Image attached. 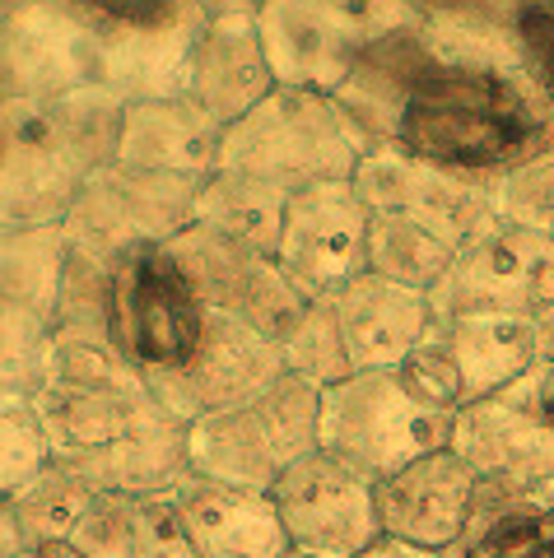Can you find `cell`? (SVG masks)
<instances>
[{"label": "cell", "instance_id": "obj_1", "mask_svg": "<svg viewBox=\"0 0 554 558\" xmlns=\"http://www.w3.org/2000/svg\"><path fill=\"white\" fill-rule=\"evenodd\" d=\"M51 461L94 494L149 498L192 475L186 424L149 396L145 377L108 336H51V363L33 391Z\"/></svg>", "mask_w": 554, "mask_h": 558}, {"label": "cell", "instance_id": "obj_2", "mask_svg": "<svg viewBox=\"0 0 554 558\" xmlns=\"http://www.w3.org/2000/svg\"><path fill=\"white\" fill-rule=\"evenodd\" d=\"M554 140V112L522 75L424 57L387 145L457 178L498 182Z\"/></svg>", "mask_w": 554, "mask_h": 558}, {"label": "cell", "instance_id": "obj_3", "mask_svg": "<svg viewBox=\"0 0 554 558\" xmlns=\"http://www.w3.org/2000/svg\"><path fill=\"white\" fill-rule=\"evenodd\" d=\"M127 102L108 89L10 98L0 108V229H51L117 159Z\"/></svg>", "mask_w": 554, "mask_h": 558}, {"label": "cell", "instance_id": "obj_4", "mask_svg": "<svg viewBox=\"0 0 554 558\" xmlns=\"http://www.w3.org/2000/svg\"><path fill=\"white\" fill-rule=\"evenodd\" d=\"M369 149L373 145L336 98L308 89H275L224 131L219 172L256 178L293 196V191L322 182H354Z\"/></svg>", "mask_w": 554, "mask_h": 558}, {"label": "cell", "instance_id": "obj_5", "mask_svg": "<svg viewBox=\"0 0 554 558\" xmlns=\"http://www.w3.org/2000/svg\"><path fill=\"white\" fill-rule=\"evenodd\" d=\"M453 410H438L396 373H354L322 391L317 447L369 484L414 465L429 451L453 442Z\"/></svg>", "mask_w": 554, "mask_h": 558}, {"label": "cell", "instance_id": "obj_6", "mask_svg": "<svg viewBox=\"0 0 554 558\" xmlns=\"http://www.w3.org/2000/svg\"><path fill=\"white\" fill-rule=\"evenodd\" d=\"M424 5H336V0H266L256 5L275 89L336 98L373 43L420 28Z\"/></svg>", "mask_w": 554, "mask_h": 558}, {"label": "cell", "instance_id": "obj_7", "mask_svg": "<svg viewBox=\"0 0 554 558\" xmlns=\"http://www.w3.org/2000/svg\"><path fill=\"white\" fill-rule=\"evenodd\" d=\"M317 414H322V391L285 373L262 396L242 400L233 410L205 414L186 428L192 475L270 494V484L293 461L317 451Z\"/></svg>", "mask_w": 554, "mask_h": 558}, {"label": "cell", "instance_id": "obj_8", "mask_svg": "<svg viewBox=\"0 0 554 558\" xmlns=\"http://www.w3.org/2000/svg\"><path fill=\"white\" fill-rule=\"evenodd\" d=\"M210 307L168 242L135 247L108 275V340L141 377L178 373L196 354Z\"/></svg>", "mask_w": 554, "mask_h": 558}, {"label": "cell", "instance_id": "obj_9", "mask_svg": "<svg viewBox=\"0 0 554 558\" xmlns=\"http://www.w3.org/2000/svg\"><path fill=\"white\" fill-rule=\"evenodd\" d=\"M80 20L94 47V84L131 108L186 94V70L210 5H182V0L80 5Z\"/></svg>", "mask_w": 554, "mask_h": 558}, {"label": "cell", "instance_id": "obj_10", "mask_svg": "<svg viewBox=\"0 0 554 558\" xmlns=\"http://www.w3.org/2000/svg\"><path fill=\"white\" fill-rule=\"evenodd\" d=\"M201 186L192 178H164V172H135L108 163L80 191L71 215L61 219L65 256L75 266L112 275V266L135 247L172 242L196 223Z\"/></svg>", "mask_w": 554, "mask_h": 558}, {"label": "cell", "instance_id": "obj_11", "mask_svg": "<svg viewBox=\"0 0 554 558\" xmlns=\"http://www.w3.org/2000/svg\"><path fill=\"white\" fill-rule=\"evenodd\" d=\"M438 322L453 317H531L554 312V238L494 223L471 238L429 293Z\"/></svg>", "mask_w": 554, "mask_h": 558}, {"label": "cell", "instance_id": "obj_12", "mask_svg": "<svg viewBox=\"0 0 554 558\" xmlns=\"http://www.w3.org/2000/svg\"><path fill=\"white\" fill-rule=\"evenodd\" d=\"M541 377L545 368H535L517 387L457 410L447 447L475 470L484 488L517 498L554 494V418L545 414Z\"/></svg>", "mask_w": 554, "mask_h": 558}, {"label": "cell", "instance_id": "obj_13", "mask_svg": "<svg viewBox=\"0 0 554 558\" xmlns=\"http://www.w3.org/2000/svg\"><path fill=\"white\" fill-rule=\"evenodd\" d=\"M369 238L373 209L363 205L359 186L322 182L289 196L275 266L303 303H326L359 275H369Z\"/></svg>", "mask_w": 554, "mask_h": 558}, {"label": "cell", "instance_id": "obj_14", "mask_svg": "<svg viewBox=\"0 0 554 558\" xmlns=\"http://www.w3.org/2000/svg\"><path fill=\"white\" fill-rule=\"evenodd\" d=\"M270 502L280 512L289 549L317 558H363L383 531H377L373 484L340 465L326 451H308L270 484Z\"/></svg>", "mask_w": 554, "mask_h": 558}, {"label": "cell", "instance_id": "obj_15", "mask_svg": "<svg viewBox=\"0 0 554 558\" xmlns=\"http://www.w3.org/2000/svg\"><path fill=\"white\" fill-rule=\"evenodd\" d=\"M354 186L373 215H401L410 223H420V229L438 233L443 242H453L457 252L498 223L494 182L429 168L420 159H410V154H401L396 145H377L363 154Z\"/></svg>", "mask_w": 554, "mask_h": 558}, {"label": "cell", "instance_id": "obj_16", "mask_svg": "<svg viewBox=\"0 0 554 558\" xmlns=\"http://www.w3.org/2000/svg\"><path fill=\"white\" fill-rule=\"evenodd\" d=\"M280 377H285L280 344L266 340L248 322L210 312V326H205V340L196 344V354L178 373L145 377V387L172 418H182L192 428L205 414L233 410L242 400L262 396Z\"/></svg>", "mask_w": 554, "mask_h": 558}, {"label": "cell", "instance_id": "obj_17", "mask_svg": "<svg viewBox=\"0 0 554 558\" xmlns=\"http://www.w3.org/2000/svg\"><path fill=\"white\" fill-rule=\"evenodd\" d=\"M168 247L186 270V279L196 284L205 307L256 326L275 344H285V336L308 312V303L275 266V256H256L229 238L201 229V223H192L182 238H172Z\"/></svg>", "mask_w": 554, "mask_h": 558}, {"label": "cell", "instance_id": "obj_18", "mask_svg": "<svg viewBox=\"0 0 554 558\" xmlns=\"http://www.w3.org/2000/svg\"><path fill=\"white\" fill-rule=\"evenodd\" d=\"M373 502L383 539L429 554H457L466 531H471L480 480L453 447H438L387 475L383 484H373Z\"/></svg>", "mask_w": 554, "mask_h": 558}, {"label": "cell", "instance_id": "obj_19", "mask_svg": "<svg viewBox=\"0 0 554 558\" xmlns=\"http://www.w3.org/2000/svg\"><path fill=\"white\" fill-rule=\"evenodd\" d=\"M94 84L80 5H0V98H61Z\"/></svg>", "mask_w": 554, "mask_h": 558}, {"label": "cell", "instance_id": "obj_20", "mask_svg": "<svg viewBox=\"0 0 554 558\" xmlns=\"http://www.w3.org/2000/svg\"><path fill=\"white\" fill-rule=\"evenodd\" d=\"M270 94H275V80H270L262 38H256V5H238V0L210 5V20H205L192 51L182 98H192L205 117L229 131L233 121H242Z\"/></svg>", "mask_w": 554, "mask_h": 558}, {"label": "cell", "instance_id": "obj_21", "mask_svg": "<svg viewBox=\"0 0 554 558\" xmlns=\"http://www.w3.org/2000/svg\"><path fill=\"white\" fill-rule=\"evenodd\" d=\"M354 373H396L434 330V303L420 289L392 284L383 275H359L336 299H326Z\"/></svg>", "mask_w": 554, "mask_h": 558}, {"label": "cell", "instance_id": "obj_22", "mask_svg": "<svg viewBox=\"0 0 554 558\" xmlns=\"http://www.w3.org/2000/svg\"><path fill=\"white\" fill-rule=\"evenodd\" d=\"M168 498L196 558H285L289 554V535L280 526L270 494L186 475Z\"/></svg>", "mask_w": 554, "mask_h": 558}, {"label": "cell", "instance_id": "obj_23", "mask_svg": "<svg viewBox=\"0 0 554 558\" xmlns=\"http://www.w3.org/2000/svg\"><path fill=\"white\" fill-rule=\"evenodd\" d=\"M219 145H224V126L205 117L192 98H154V102H131L121 112L112 163L205 182L219 172Z\"/></svg>", "mask_w": 554, "mask_h": 558}, {"label": "cell", "instance_id": "obj_24", "mask_svg": "<svg viewBox=\"0 0 554 558\" xmlns=\"http://www.w3.org/2000/svg\"><path fill=\"white\" fill-rule=\"evenodd\" d=\"M434 330L443 340L447 363H453L461 410L545 368L541 322L531 317H453L438 322Z\"/></svg>", "mask_w": 554, "mask_h": 558}, {"label": "cell", "instance_id": "obj_25", "mask_svg": "<svg viewBox=\"0 0 554 558\" xmlns=\"http://www.w3.org/2000/svg\"><path fill=\"white\" fill-rule=\"evenodd\" d=\"M75 558H196L168 494H98L71 535Z\"/></svg>", "mask_w": 554, "mask_h": 558}, {"label": "cell", "instance_id": "obj_26", "mask_svg": "<svg viewBox=\"0 0 554 558\" xmlns=\"http://www.w3.org/2000/svg\"><path fill=\"white\" fill-rule=\"evenodd\" d=\"M285 205H289L285 191H275L266 182L238 178V172H215V178H205V186H201L196 223L238 242V247L256 252V256H275Z\"/></svg>", "mask_w": 554, "mask_h": 558}, {"label": "cell", "instance_id": "obj_27", "mask_svg": "<svg viewBox=\"0 0 554 558\" xmlns=\"http://www.w3.org/2000/svg\"><path fill=\"white\" fill-rule=\"evenodd\" d=\"M457 558H554V502L480 484V502Z\"/></svg>", "mask_w": 554, "mask_h": 558}, {"label": "cell", "instance_id": "obj_28", "mask_svg": "<svg viewBox=\"0 0 554 558\" xmlns=\"http://www.w3.org/2000/svg\"><path fill=\"white\" fill-rule=\"evenodd\" d=\"M65 233L51 229H0V293L38 322L57 326L65 293Z\"/></svg>", "mask_w": 554, "mask_h": 558}, {"label": "cell", "instance_id": "obj_29", "mask_svg": "<svg viewBox=\"0 0 554 558\" xmlns=\"http://www.w3.org/2000/svg\"><path fill=\"white\" fill-rule=\"evenodd\" d=\"M457 260V247L443 242L438 233L420 229L401 215H373V238H369V275H383L392 284L434 293V284Z\"/></svg>", "mask_w": 554, "mask_h": 558}, {"label": "cell", "instance_id": "obj_30", "mask_svg": "<svg viewBox=\"0 0 554 558\" xmlns=\"http://www.w3.org/2000/svg\"><path fill=\"white\" fill-rule=\"evenodd\" d=\"M94 498L98 494L80 475L51 461L38 480L24 484L10 498V512H14V526H20L24 545H71V535L80 531Z\"/></svg>", "mask_w": 554, "mask_h": 558}, {"label": "cell", "instance_id": "obj_31", "mask_svg": "<svg viewBox=\"0 0 554 558\" xmlns=\"http://www.w3.org/2000/svg\"><path fill=\"white\" fill-rule=\"evenodd\" d=\"M280 359H285V373L308 381L317 391H332L340 387L345 377H354L350 368V354L340 344V330H336V317L326 303H308V312L299 317V326L285 336L280 344Z\"/></svg>", "mask_w": 554, "mask_h": 558}, {"label": "cell", "instance_id": "obj_32", "mask_svg": "<svg viewBox=\"0 0 554 558\" xmlns=\"http://www.w3.org/2000/svg\"><path fill=\"white\" fill-rule=\"evenodd\" d=\"M47 363H51V326L0 293V400L5 396L33 400V391L47 377Z\"/></svg>", "mask_w": 554, "mask_h": 558}, {"label": "cell", "instance_id": "obj_33", "mask_svg": "<svg viewBox=\"0 0 554 558\" xmlns=\"http://www.w3.org/2000/svg\"><path fill=\"white\" fill-rule=\"evenodd\" d=\"M51 465V442L28 396L0 400V502H10Z\"/></svg>", "mask_w": 554, "mask_h": 558}, {"label": "cell", "instance_id": "obj_34", "mask_svg": "<svg viewBox=\"0 0 554 558\" xmlns=\"http://www.w3.org/2000/svg\"><path fill=\"white\" fill-rule=\"evenodd\" d=\"M494 209L498 223L554 238V140L494 182Z\"/></svg>", "mask_w": 554, "mask_h": 558}, {"label": "cell", "instance_id": "obj_35", "mask_svg": "<svg viewBox=\"0 0 554 558\" xmlns=\"http://www.w3.org/2000/svg\"><path fill=\"white\" fill-rule=\"evenodd\" d=\"M517 47L527 84L554 112V5H517Z\"/></svg>", "mask_w": 554, "mask_h": 558}, {"label": "cell", "instance_id": "obj_36", "mask_svg": "<svg viewBox=\"0 0 554 558\" xmlns=\"http://www.w3.org/2000/svg\"><path fill=\"white\" fill-rule=\"evenodd\" d=\"M20 554H24V535L14 526L10 502H0V558H20Z\"/></svg>", "mask_w": 554, "mask_h": 558}, {"label": "cell", "instance_id": "obj_37", "mask_svg": "<svg viewBox=\"0 0 554 558\" xmlns=\"http://www.w3.org/2000/svg\"><path fill=\"white\" fill-rule=\"evenodd\" d=\"M363 558H457V554H429V549H410V545H396V539H377V545L363 554Z\"/></svg>", "mask_w": 554, "mask_h": 558}, {"label": "cell", "instance_id": "obj_38", "mask_svg": "<svg viewBox=\"0 0 554 558\" xmlns=\"http://www.w3.org/2000/svg\"><path fill=\"white\" fill-rule=\"evenodd\" d=\"M20 558H75L71 545H24Z\"/></svg>", "mask_w": 554, "mask_h": 558}, {"label": "cell", "instance_id": "obj_39", "mask_svg": "<svg viewBox=\"0 0 554 558\" xmlns=\"http://www.w3.org/2000/svg\"><path fill=\"white\" fill-rule=\"evenodd\" d=\"M541 400H545V414L554 418V363H545V377H541Z\"/></svg>", "mask_w": 554, "mask_h": 558}, {"label": "cell", "instance_id": "obj_40", "mask_svg": "<svg viewBox=\"0 0 554 558\" xmlns=\"http://www.w3.org/2000/svg\"><path fill=\"white\" fill-rule=\"evenodd\" d=\"M285 558H317V554H303V549H289Z\"/></svg>", "mask_w": 554, "mask_h": 558}, {"label": "cell", "instance_id": "obj_41", "mask_svg": "<svg viewBox=\"0 0 554 558\" xmlns=\"http://www.w3.org/2000/svg\"><path fill=\"white\" fill-rule=\"evenodd\" d=\"M0 108H5V98H0Z\"/></svg>", "mask_w": 554, "mask_h": 558}, {"label": "cell", "instance_id": "obj_42", "mask_svg": "<svg viewBox=\"0 0 554 558\" xmlns=\"http://www.w3.org/2000/svg\"><path fill=\"white\" fill-rule=\"evenodd\" d=\"M550 502H554V494H550Z\"/></svg>", "mask_w": 554, "mask_h": 558}]
</instances>
